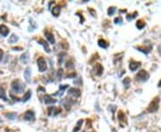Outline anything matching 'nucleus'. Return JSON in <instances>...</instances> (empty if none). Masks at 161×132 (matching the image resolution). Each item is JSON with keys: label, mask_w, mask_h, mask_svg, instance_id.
I'll return each mask as SVG.
<instances>
[{"label": "nucleus", "mask_w": 161, "mask_h": 132, "mask_svg": "<svg viewBox=\"0 0 161 132\" xmlns=\"http://www.w3.org/2000/svg\"><path fill=\"white\" fill-rule=\"evenodd\" d=\"M9 33V30L6 25H1L0 26V35H2L3 37H6Z\"/></svg>", "instance_id": "obj_9"}, {"label": "nucleus", "mask_w": 161, "mask_h": 132, "mask_svg": "<svg viewBox=\"0 0 161 132\" xmlns=\"http://www.w3.org/2000/svg\"><path fill=\"white\" fill-rule=\"evenodd\" d=\"M34 117H35V115H34V113L32 111H27L26 113H24V116H23V119L25 120V121H31L34 120Z\"/></svg>", "instance_id": "obj_5"}, {"label": "nucleus", "mask_w": 161, "mask_h": 132, "mask_svg": "<svg viewBox=\"0 0 161 132\" xmlns=\"http://www.w3.org/2000/svg\"><path fill=\"white\" fill-rule=\"evenodd\" d=\"M37 64H38V67H39V71L40 72H45L47 69V62H46L45 59L43 57H40L37 61Z\"/></svg>", "instance_id": "obj_2"}, {"label": "nucleus", "mask_w": 161, "mask_h": 132, "mask_svg": "<svg viewBox=\"0 0 161 132\" xmlns=\"http://www.w3.org/2000/svg\"><path fill=\"white\" fill-rule=\"evenodd\" d=\"M30 75H31V70H30V68H26V70L24 72V78L28 83L30 82Z\"/></svg>", "instance_id": "obj_12"}, {"label": "nucleus", "mask_w": 161, "mask_h": 132, "mask_svg": "<svg viewBox=\"0 0 161 132\" xmlns=\"http://www.w3.org/2000/svg\"><path fill=\"white\" fill-rule=\"evenodd\" d=\"M3 56H4V52H3V50L0 49V61L3 59Z\"/></svg>", "instance_id": "obj_30"}, {"label": "nucleus", "mask_w": 161, "mask_h": 132, "mask_svg": "<svg viewBox=\"0 0 161 132\" xmlns=\"http://www.w3.org/2000/svg\"><path fill=\"white\" fill-rule=\"evenodd\" d=\"M44 102H45V104H55V103H57V100L56 99H54V98H52L50 96H48V95H45V96H44Z\"/></svg>", "instance_id": "obj_10"}, {"label": "nucleus", "mask_w": 161, "mask_h": 132, "mask_svg": "<svg viewBox=\"0 0 161 132\" xmlns=\"http://www.w3.org/2000/svg\"><path fill=\"white\" fill-rule=\"evenodd\" d=\"M130 82H131V79H129V78H126V79H123V85L126 86V87H128L129 84H130Z\"/></svg>", "instance_id": "obj_24"}, {"label": "nucleus", "mask_w": 161, "mask_h": 132, "mask_svg": "<svg viewBox=\"0 0 161 132\" xmlns=\"http://www.w3.org/2000/svg\"><path fill=\"white\" fill-rule=\"evenodd\" d=\"M60 11H61L60 6H55V7L52 9V14H53L54 16H58L59 13H60Z\"/></svg>", "instance_id": "obj_17"}, {"label": "nucleus", "mask_w": 161, "mask_h": 132, "mask_svg": "<svg viewBox=\"0 0 161 132\" xmlns=\"http://www.w3.org/2000/svg\"><path fill=\"white\" fill-rule=\"evenodd\" d=\"M0 99H3V100H7V98H6V91H5L4 87H0Z\"/></svg>", "instance_id": "obj_18"}, {"label": "nucleus", "mask_w": 161, "mask_h": 132, "mask_svg": "<svg viewBox=\"0 0 161 132\" xmlns=\"http://www.w3.org/2000/svg\"><path fill=\"white\" fill-rule=\"evenodd\" d=\"M69 87L68 85H62V86H60V90H61V91H62V92H63V91H64V90H65V89H67V87Z\"/></svg>", "instance_id": "obj_28"}, {"label": "nucleus", "mask_w": 161, "mask_h": 132, "mask_svg": "<svg viewBox=\"0 0 161 132\" xmlns=\"http://www.w3.org/2000/svg\"><path fill=\"white\" fill-rule=\"evenodd\" d=\"M140 62H135V61H132L131 62H130V66H129V68H130V70L133 71V72H134V71H136L137 69L139 68L140 66Z\"/></svg>", "instance_id": "obj_7"}, {"label": "nucleus", "mask_w": 161, "mask_h": 132, "mask_svg": "<svg viewBox=\"0 0 161 132\" xmlns=\"http://www.w3.org/2000/svg\"><path fill=\"white\" fill-rule=\"evenodd\" d=\"M20 60H21V62H23V63H27V62H29V60H30V55H29L28 52H25L23 55H22Z\"/></svg>", "instance_id": "obj_13"}, {"label": "nucleus", "mask_w": 161, "mask_h": 132, "mask_svg": "<svg viewBox=\"0 0 161 132\" xmlns=\"http://www.w3.org/2000/svg\"><path fill=\"white\" fill-rule=\"evenodd\" d=\"M62 74H63V70H62V69H59L58 73H57V76H58L59 79H61V77H62Z\"/></svg>", "instance_id": "obj_29"}, {"label": "nucleus", "mask_w": 161, "mask_h": 132, "mask_svg": "<svg viewBox=\"0 0 161 132\" xmlns=\"http://www.w3.org/2000/svg\"><path fill=\"white\" fill-rule=\"evenodd\" d=\"M123 118H124V114L123 113V112H119V113H118V119L120 121H123Z\"/></svg>", "instance_id": "obj_25"}, {"label": "nucleus", "mask_w": 161, "mask_h": 132, "mask_svg": "<svg viewBox=\"0 0 161 132\" xmlns=\"http://www.w3.org/2000/svg\"><path fill=\"white\" fill-rule=\"evenodd\" d=\"M99 46L100 47H102V48H106V47H108V44L106 43L104 39H99Z\"/></svg>", "instance_id": "obj_20"}, {"label": "nucleus", "mask_w": 161, "mask_h": 132, "mask_svg": "<svg viewBox=\"0 0 161 132\" xmlns=\"http://www.w3.org/2000/svg\"><path fill=\"white\" fill-rule=\"evenodd\" d=\"M158 103H159V98L158 97L155 98L150 104V105H149L148 111L150 112V113H154V112L157 111V109H158Z\"/></svg>", "instance_id": "obj_4"}, {"label": "nucleus", "mask_w": 161, "mask_h": 132, "mask_svg": "<svg viewBox=\"0 0 161 132\" xmlns=\"http://www.w3.org/2000/svg\"><path fill=\"white\" fill-rule=\"evenodd\" d=\"M61 112V110L59 108L57 107H49L48 108V114L49 115H57V113H59Z\"/></svg>", "instance_id": "obj_14"}, {"label": "nucleus", "mask_w": 161, "mask_h": 132, "mask_svg": "<svg viewBox=\"0 0 161 132\" xmlns=\"http://www.w3.org/2000/svg\"><path fill=\"white\" fill-rule=\"evenodd\" d=\"M74 65V63H73L72 61H68V62H66V63H65V67H67V68H70V67H72V66Z\"/></svg>", "instance_id": "obj_27"}, {"label": "nucleus", "mask_w": 161, "mask_h": 132, "mask_svg": "<svg viewBox=\"0 0 161 132\" xmlns=\"http://www.w3.org/2000/svg\"><path fill=\"white\" fill-rule=\"evenodd\" d=\"M45 36L47 37V40L49 41V43L55 44V38H54L52 33H50V32H48V31H45Z\"/></svg>", "instance_id": "obj_15"}, {"label": "nucleus", "mask_w": 161, "mask_h": 132, "mask_svg": "<svg viewBox=\"0 0 161 132\" xmlns=\"http://www.w3.org/2000/svg\"><path fill=\"white\" fill-rule=\"evenodd\" d=\"M157 50H158V53H159V55H161V44L158 46V47H157Z\"/></svg>", "instance_id": "obj_31"}, {"label": "nucleus", "mask_w": 161, "mask_h": 132, "mask_svg": "<svg viewBox=\"0 0 161 132\" xmlns=\"http://www.w3.org/2000/svg\"><path fill=\"white\" fill-rule=\"evenodd\" d=\"M144 26H145V23H144V21H137L136 27L139 29V30H141Z\"/></svg>", "instance_id": "obj_22"}, {"label": "nucleus", "mask_w": 161, "mask_h": 132, "mask_svg": "<svg viewBox=\"0 0 161 132\" xmlns=\"http://www.w3.org/2000/svg\"><path fill=\"white\" fill-rule=\"evenodd\" d=\"M122 21H123V19H122L121 17H117L115 19V23H116V24H119V23H122Z\"/></svg>", "instance_id": "obj_26"}, {"label": "nucleus", "mask_w": 161, "mask_h": 132, "mask_svg": "<svg viewBox=\"0 0 161 132\" xmlns=\"http://www.w3.org/2000/svg\"><path fill=\"white\" fill-rule=\"evenodd\" d=\"M161 86V81H160V83H158V87H160Z\"/></svg>", "instance_id": "obj_33"}, {"label": "nucleus", "mask_w": 161, "mask_h": 132, "mask_svg": "<svg viewBox=\"0 0 161 132\" xmlns=\"http://www.w3.org/2000/svg\"><path fill=\"white\" fill-rule=\"evenodd\" d=\"M115 12H116V7H114V6H112V7H109V8H108V14L111 16V15L114 14Z\"/></svg>", "instance_id": "obj_23"}, {"label": "nucleus", "mask_w": 161, "mask_h": 132, "mask_svg": "<svg viewBox=\"0 0 161 132\" xmlns=\"http://www.w3.org/2000/svg\"><path fill=\"white\" fill-rule=\"evenodd\" d=\"M6 117L9 120H15L16 119V113H9L6 114Z\"/></svg>", "instance_id": "obj_21"}, {"label": "nucleus", "mask_w": 161, "mask_h": 132, "mask_svg": "<svg viewBox=\"0 0 161 132\" xmlns=\"http://www.w3.org/2000/svg\"><path fill=\"white\" fill-rule=\"evenodd\" d=\"M2 123V120H1V118H0V124Z\"/></svg>", "instance_id": "obj_32"}, {"label": "nucleus", "mask_w": 161, "mask_h": 132, "mask_svg": "<svg viewBox=\"0 0 161 132\" xmlns=\"http://www.w3.org/2000/svg\"><path fill=\"white\" fill-rule=\"evenodd\" d=\"M94 71H95V72H96L97 75H99V76L102 75V73H103L102 65H101V64H96L94 67Z\"/></svg>", "instance_id": "obj_11"}, {"label": "nucleus", "mask_w": 161, "mask_h": 132, "mask_svg": "<svg viewBox=\"0 0 161 132\" xmlns=\"http://www.w3.org/2000/svg\"><path fill=\"white\" fill-rule=\"evenodd\" d=\"M11 89L15 93H23L25 89V85L19 79H15L12 82Z\"/></svg>", "instance_id": "obj_1"}, {"label": "nucleus", "mask_w": 161, "mask_h": 132, "mask_svg": "<svg viewBox=\"0 0 161 132\" xmlns=\"http://www.w3.org/2000/svg\"><path fill=\"white\" fill-rule=\"evenodd\" d=\"M17 41H18V38H17V36H16V35H14V34L12 35V36L10 37L9 40H8V42H9V43H11V44L16 43Z\"/></svg>", "instance_id": "obj_19"}, {"label": "nucleus", "mask_w": 161, "mask_h": 132, "mask_svg": "<svg viewBox=\"0 0 161 132\" xmlns=\"http://www.w3.org/2000/svg\"><path fill=\"white\" fill-rule=\"evenodd\" d=\"M149 78H150V74L144 70L140 71L136 75V79L139 81H146L149 79Z\"/></svg>", "instance_id": "obj_3"}, {"label": "nucleus", "mask_w": 161, "mask_h": 132, "mask_svg": "<svg viewBox=\"0 0 161 132\" xmlns=\"http://www.w3.org/2000/svg\"><path fill=\"white\" fill-rule=\"evenodd\" d=\"M68 94L74 96V97H79L81 96V90L79 89H76V87H72L68 90Z\"/></svg>", "instance_id": "obj_6"}, {"label": "nucleus", "mask_w": 161, "mask_h": 132, "mask_svg": "<svg viewBox=\"0 0 161 132\" xmlns=\"http://www.w3.org/2000/svg\"><path fill=\"white\" fill-rule=\"evenodd\" d=\"M38 42L40 44L41 46H43V47L45 48V51L47 52V53H50V48H49V46H48V44H47V41H45L44 39H39Z\"/></svg>", "instance_id": "obj_8"}, {"label": "nucleus", "mask_w": 161, "mask_h": 132, "mask_svg": "<svg viewBox=\"0 0 161 132\" xmlns=\"http://www.w3.org/2000/svg\"><path fill=\"white\" fill-rule=\"evenodd\" d=\"M30 96H31V91H30V90H28V91H27V92L24 94V96H23V99H22V102H23V103L27 102V101H28L29 99L30 98Z\"/></svg>", "instance_id": "obj_16"}]
</instances>
